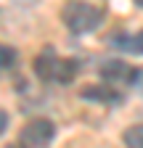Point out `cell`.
<instances>
[{
    "mask_svg": "<svg viewBox=\"0 0 143 148\" xmlns=\"http://www.w3.org/2000/svg\"><path fill=\"white\" fill-rule=\"evenodd\" d=\"M13 61H16V50L0 42V69H8V66H13Z\"/></svg>",
    "mask_w": 143,
    "mask_h": 148,
    "instance_id": "ba28073f",
    "label": "cell"
},
{
    "mask_svg": "<svg viewBox=\"0 0 143 148\" xmlns=\"http://www.w3.org/2000/svg\"><path fill=\"white\" fill-rule=\"evenodd\" d=\"M8 148H21V145H13V143H11V145H8Z\"/></svg>",
    "mask_w": 143,
    "mask_h": 148,
    "instance_id": "30bf717a",
    "label": "cell"
},
{
    "mask_svg": "<svg viewBox=\"0 0 143 148\" xmlns=\"http://www.w3.org/2000/svg\"><path fill=\"white\" fill-rule=\"evenodd\" d=\"M80 95L87 98V101L106 103V106H117V103H122V92H119L117 87H109V85H87V87H82Z\"/></svg>",
    "mask_w": 143,
    "mask_h": 148,
    "instance_id": "5b68a950",
    "label": "cell"
},
{
    "mask_svg": "<svg viewBox=\"0 0 143 148\" xmlns=\"http://www.w3.org/2000/svg\"><path fill=\"white\" fill-rule=\"evenodd\" d=\"M50 140H53V122H48V119H32L21 130L24 148H45Z\"/></svg>",
    "mask_w": 143,
    "mask_h": 148,
    "instance_id": "3957f363",
    "label": "cell"
},
{
    "mask_svg": "<svg viewBox=\"0 0 143 148\" xmlns=\"http://www.w3.org/2000/svg\"><path fill=\"white\" fill-rule=\"evenodd\" d=\"M6 127H8V114H6L3 108H0V135L6 132Z\"/></svg>",
    "mask_w": 143,
    "mask_h": 148,
    "instance_id": "9c48e42d",
    "label": "cell"
},
{
    "mask_svg": "<svg viewBox=\"0 0 143 148\" xmlns=\"http://www.w3.org/2000/svg\"><path fill=\"white\" fill-rule=\"evenodd\" d=\"M114 42H117V48H122V50H130V53L143 56V32H138V34H117Z\"/></svg>",
    "mask_w": 143,
    "mask_h": 148,
    "instance_id": "8992f818",
    "label": "cell"
},
{
    "mask_svg": "<svg viewBox=\"0 0 143 148\" xmlns=\"http://www.w3.org/2000/svg\"><path fill=\"white\" fill-rule=\"evenodd\" d=\"M124 145L127 148H143V124H133L124 130Z\"/></svg>",
    "mask_w": 143,
    "mask_h": 148,
    "instance_id": "52a82bcc",
    "label": "cell"
},
{
    "mask_svg": "<svg viewBox=\"0 0 143 148\" xmlns=\"http://www.w3.org/2000/svg\"><path fill=\"white\" fill-rule=\"evenodd\" d=\"M138 5H140V8H143V0H138Z\"/></svg>",
    "mask_w": 143,
    "mask_h": 148,
    "instance_id": "8fae6325",
    "label": "cell"
},
{
    "mask_svg": "<svg viewBox=\"0 0 143 148\" xmlns=\"http://www.w3.org/2000/svg\"><path fill=\"white\" fill-rule=\"evenodd\" d=\"M61 18L69 32L85 34V32H93L103 21V8L96 3H66L61 11Z\"/></svg>",
    "mask_w": 143,
    "mask_h": 148,
    "instance_id": "7a4b0ae2",
    "label": "cell"
},
{
    "mask_svg": "<svg viewBox=\"0 0 143 148\" xmlns=\"http://www.w3.org/2000/svg\"><path fill=\"white\" fill-rule=\"evenodd\" d=\"M138 74L130 64L124 61H106L101 66V77L109 82V85H122V82H138Z\"/></svg>",
    "mask_w": 143,
    "mask_h": 148,
    "instance_id": "277c9868",
    "label": "cell"
},
{
    "mask_svg": "<svg viewBox=\"0 0 143 148\" xmlns=\"http://www.w3.org/2000/svg\"><path fill=\"white\" fill-rule=\"evenodd\" d=\"M34 71L37 77L45 79V82H72L74 74L80 71V64L74 58H58L53 48H45L37 58H34Z\"/></svg>",
    "mask_w": 143,
    "mask_h": 148,
    "instance_id": "6da1fadb",
    "label": "cell"
}]
</instances>
